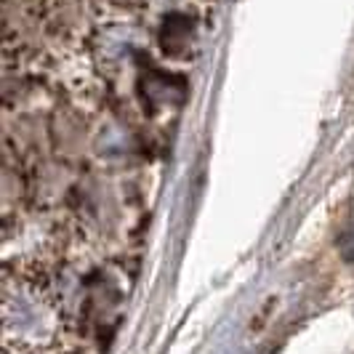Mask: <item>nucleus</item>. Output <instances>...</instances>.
<instances>
[{"label":"nucleus","mask_w":354,"mask_h":354,"mask_svg":"<svg viewBox=\"0 0 354 354\" xmlns=\"http://www.w3.org/2000/svg\"><path fill=\"white\" fill-rule=\"evenodd\" d=\"M3 344L6 354H51L70 349L75 322L35 256L8 259L3 266Z\"/></svg>","instance_id":"nucleus-1"},{"label":"nucleus","mask_w":354,"mask_h":354,"mask_svg":"<svg viewBox=\"0 0 354 354\" xmlns=\"http://www.w3.org/2000/svg\"><path fill=\"white\" fill-rule=\"evenodd\" d=\"M51 354H77V352H70V349H59V352H51Z\"/></svg>","instance_id":"nucleus-2"}]
</instances>
